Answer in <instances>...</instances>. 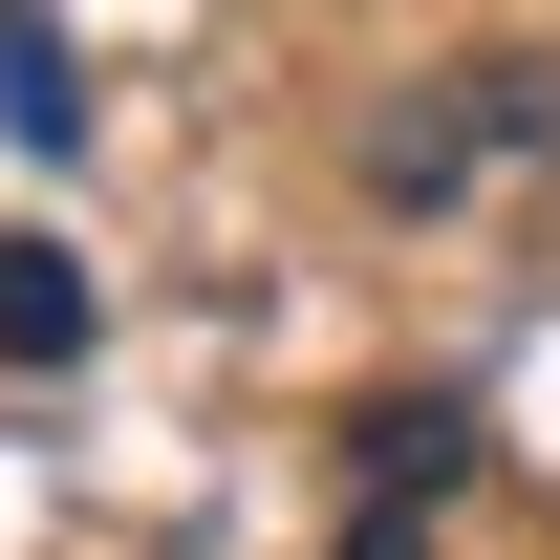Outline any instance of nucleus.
<instances>
[{
    "label": "nucleus",
    "instance_id": "nucleus-2",
    "mask_svg": "<svg viewBox=\"0 0 560 560\" xmlns=\"http://www.w3.org/2000/svg\"><path fill=\"white\" fill-rule=\"evenodd\" d=\"M453 495H475V410H453V388H388V410L346 431V560H431Z\"/></svg>",
    "mask_w": 560,
    "mask_h": 560
},
{
    "label": "nucleus",
    "instance_id": "nucleus-1",
    "mask_svg": "<svg viewBox=\"0 0 560 560\" xmlns=\"http://www.w3.org/2000/svg\"><path fill=\"white\" fill-rule=\"evenodd\" d=\"M560 130V66H475V86H388V130H366V195L431 215V195H475V173H517V151Z\"/></svg>",
    "mask_w": 560,
    "mask_h": 560
},
{
    "label": "nucleus",
    "instance_id": "nucleus-3",
    "mask_svg": "<svg viewBox=\"0 0 560 560\" xmlns=\"http://www.w3.org/2000/svg\"><path fill=\"white\" fill-rule=\"evenodd\" d=\"M66 346H86V259L22 237V259H0V366H66Z\"/></svg>",
    "mask_w": 560,
    "mask_h": 560
},
{
    "label": "nucleus",
    "instance_id": "nucleus-4",
    "mask_svg": "<svg viewBox=\"0 0 560 560\" xmlns=\"http://www.w3.org/2000/svg\"><path fill=\"white\" fill-rule=\"evenodd\" d=\"M0 130H22V151H86V108H66V44H44V22H0Z\"/></svg>",
    "mask_w": 560,
    "mask_h": 560
}]
</instances>
